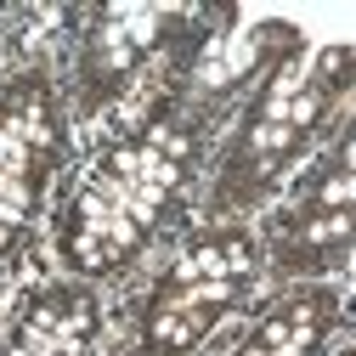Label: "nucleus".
Masks as SVG:
<instances>
[{
  "label": "nucleus",
  "instance_id": "obj_1",
  "mask_svg": "<svg viewBox=\"0 0 356 356\" xmlns=\"http://www.w3.org/2000/svg\"><path fill=\"white\" fill-rule=\"evenodd\" d=\"M204 147V108L187 91H170L119 142L97 153L57 220V254L74 277H108L136 260L164 215L181 204Z\"/></svg>",
  "mask_w": 356,
  "mask_h": 356
},
{
  "label": "nucleus",
  "instance_id": "obj_2",
  "mask_svg": "<svg viewBox=\"0 0 356 356\" xmlns=\"http://www.w3.org/2000/svg\"><path fill=\"white\" fill-rule=\"evenodd\" d=\"M356 113V46H328L311 63H277L249 102L232 147L209 181V215L266 204L300 164H311Z\"/></svg>",
  "mask_w": 356,
  "mask_h": 356
},
{
  "label": "nucleus",
  "instance_id": "obj_3",
  "mask_svg": "<svg viewBox=\"0 0 356 356\" xmlns=\"http://www.w3.org/2000/svg\"><path fill=\"white\" fill-rule=\"evenodd\" d=\"M260 266H266V249L249 227H204L170 260V272L153 283L130 356H187V350H198L215 334V323L254 289Z\"/></svg>",
  "mask_w": 356,
  "mask_h": 356
},
{
  "label": "nucleus",
  "instance_id": "obj_4",
  "mask_svg": "<svg viewBox=\"0 0 356 356\" xmlns=\"http://www.w3.org/2000/svg\"><path fill=\"white\" fill-rule=\"evenodd\" d=\"M63 102L46 74H23L0 97V260H6L23 232L34 227L40 204L51 193V175L63 164Z\"/></svg>",
  "mask_w": 356,
  "mask_h": 356
},
{
  "label": "nucleus",
  "instance_id": "obj_5",
  "mask_svg": "<svg viewBox=\"0 0 356 356\" xmlns=\"http://www.w3.org/2000/svg\"><path fill=\"white\" fill-rule=\"evenodd\" d=\"M350 249H356V113L311 159V170L294 187V204L277 215L272 266L289 277H311L339 266Z\"/></svg>",
  "mask_w": 356,
  "mask_h": 356
},
{
  "label": "nucleus",
  "instance_id": "obj_6",
  "mask_svg": "<svg viewBox=\"0 0 356 356\" xmlns=\"http://www.w3.org/2000/svg\"><path fill=\"white\" fill-rule=\"evenodd\" d=\"M204 12L187 6H102L79 40V108L91 113L119 97L153 57H175L198 46Z\"/></svg>",
  "mask_w": 356,
  "mask_h": 356
},
{
  "label": "nucleus",
  "instance_id": "obj_7",
  "mask_svg": "<svg viewBox=\"0 0 356 356\" xmlns=\"http://www.w3.org/2000/svg\"><path fill=\"white\" fill-rule=\"evenodd\" d=\"M97 328H102L97 294L79 283H51L23 305V317L12 323V339L0 345V356H91Z\"/></svg>",
  "mask_w": 356,
  "mask_h": 356
},
{
  "label": "nucleus",
  "instance_id": "obj_8",
  "mask_svg": "<svg viewBox=\"0 0 356 356\" xmlns=\"http://www.w3.org/2000/svg\"><path fill=\"white\" fill-rule=\"evenodd\" d=\"M339 323V294L328 283H305L283 294L266 317L238 339L232 356H317Z\"/></svg>",
  "mask_w": 356,
  "mask_h": 356
},
{
  "label": "nucleus",
  "instance_id": "obj_9",
  "mask_svg": "<svg viewBox=\"0 0 356 356\" xmlns=\"http://www.w3.org/2000/svg\"><path fill=\"white\" fill-rule=\"evenodd\" d=\"M339 356H356V345H350V350H339Z\"/></svg>",
  "mask_w": 356,
  "mask_h": 356
}]
</instances>
